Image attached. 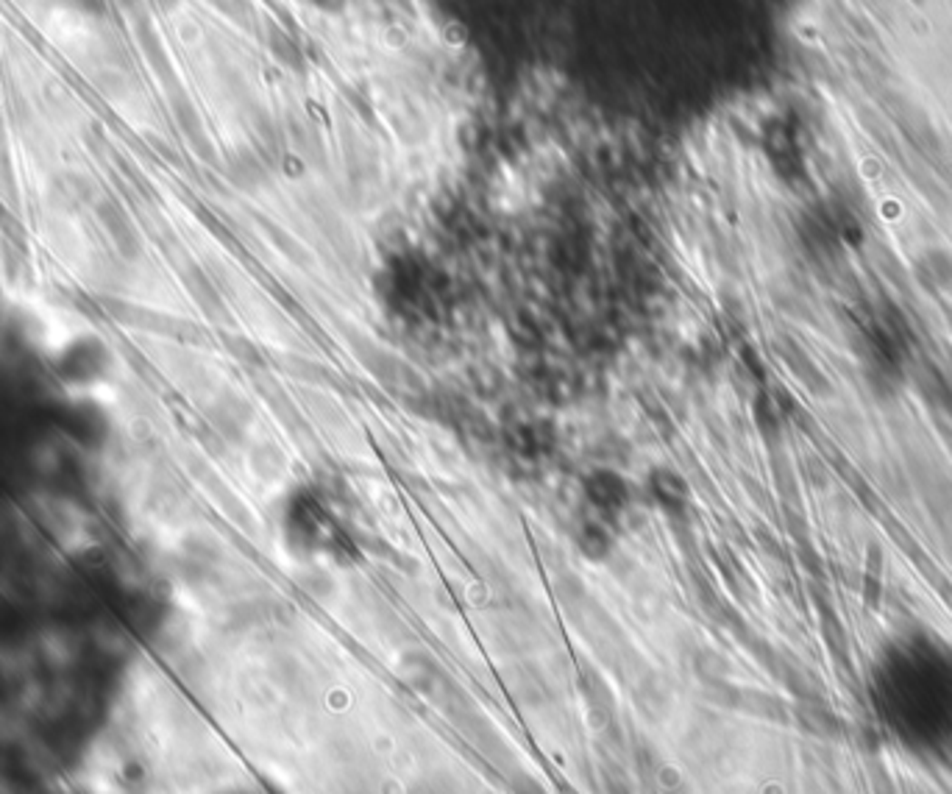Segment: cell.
<instances>
[{
  "label": "cell",
  "mask_w": 952,
  "mask_h": 794,
  "mask_svg": "<svg viewBox=\"0 0 952 794\" xmlns=\"http://www.w3.org/2000/svg\"><path fill=\"white\" fill-rule=\"evenodd\" d=\"M78 6H82V12H101L103 9V0H75Z\"/></svg>",
  "instance_id": "6da1fadb"
}]
</instances>
